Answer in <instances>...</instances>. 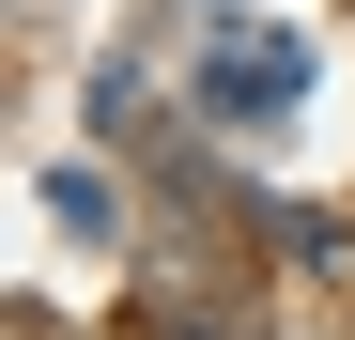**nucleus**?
<instances>
[{
    "mask_svg": "<svg viewBox=\"0 0 355 340\" xmlns=\"http://www.w3.org/2000/svg\"><path fill=\"white\" fill-rule=\"evenodd\" d=\"M155 340H232V325H155Z\"/></svg>",
    "mask_w": 355,
    "mask_h": 340,
    "instance_id": "obj_1",
    "label": "nucleus"
},
{
    "mask_svg": "<svg viewBox=\"0 0 355 340\" xmlns=\"http://www.w3.org/2000/svg\"><path fill=\"white\" fill-rule=\"evenodd\" d=\"M216 16H232V0H216Z\"/></svg>",
    "mask_w": 355,
    "mask_h": 340,
    "instance_id": "obj_2",
    "label": "nucleus"
}]
</instances>
